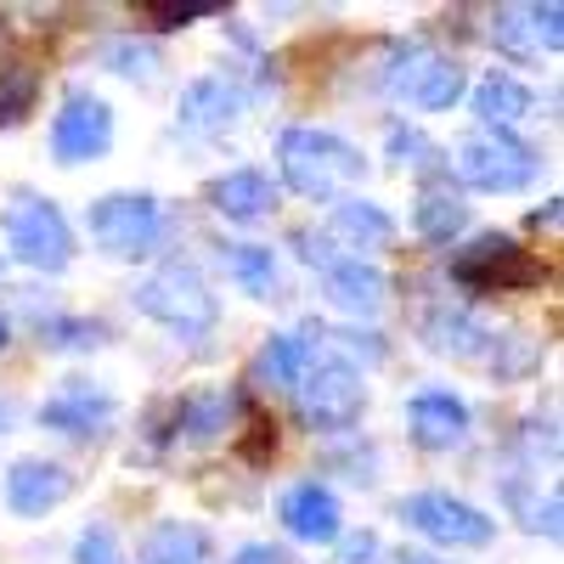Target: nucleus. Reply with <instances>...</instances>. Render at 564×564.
<instances>
[{"label":"nucleus","instance_id":"obj_1","mask_svg":"<svg viewBox=\"0 0 564 564\" xmlns=\"http://www.w3.org/2000/svg\"><path fill=\"white\" fill-rule=\"evenodd\" d=\"M276 164H282V181L311 204L350 198V186L367 175V159H361L356 141H345L339 130H322V124L282 130L276 135Z\"/></svg>","mask_w":564,"mask_h":564},{"label":"nucleus","instance_id":"obj_2","mask_svg":"<svg viewBox=\"0 0 564 564\" xmlns=\"http://www.w3.org/2000/svg\"><path fill=\"white\" fill-rule=\"evenodd\" d=\"M367 406V379L339 356V350H322L300 367V379H294V412L311 435H345L350 423L361 417Z\"/></svg>","mask_w":564,"mask_h":564},{"label":"nucleus","instance_id":"obj_3","mask_svg":"<svg viewBox=\"0 0 564 564\" xmlns=\"http://www.w3.org/2000/svg\"><path fill=\"white\" fill-rule=\"evenodd\" d=\"M130 300H135L141 316L164 322L170 334H181V339H198V334H209V327L220 322V300L209 294V282L198 276V265H186V260H170L153 276H141Z\"/></svg>","mask_w":564,"mask_h":564},{"label":"nucleus","instance_id":"obj_4","mask_svg":"<svg viewBox=\"0 0 564 564\" xmlns=\"http://www.w3.org/2000/svg\"><path fill=\"white\" fill-rule=\"evenodd\" d=\"M446 170L463 186H475V193H520V186L536 181L542 159L513 130H480V135L457 141V148L446 153Z\"/></svg>","mask_w":564,"mask_h":564},{"label":"nucleus","instance_id":"obj_5","mask_svg":"<svg viewBox=\"0 0 564 564\" xmlns=\"http://www.w3.org/2000/svg\"><path fill=\"white\" fill-rule=\"evenodd\" d=\"M452 282H463L468 294H525L547 282V265L513 243L508 231H480L468 249L452 254Z\"/></svg>","mask_w":564,"mask_h":564},{"label":"nucleus","instance_id":"obj_6","mask_svg":"<svg viewBox=\"0 0 564 564\" xmlns=\"http://www.w3.org/2000/svg\"><path fill=\"white\" fill-rule=\"evenodd\" d=\"M0 231H7V249L34 265V271H68L74 265V226L63 220V209L52 198H18L0 215Z\"/></svg>","mask_w":564,"mask_h":564},{"label":"nucleus","instance_id":"obj_7","mask_svg":"<svg viewBox=\"0 0 564 564\" xmlns=\"http://www.w3.org/2000/svg\"><path fill=\"white\" fill-rule=\"evenodd\" d=\"M90 238L113 260H141L164 238V209L153 193H108L90 204Z\"/></svg>","mask_w":564,"mask_h":564},{"label":"nucleus","instance_id":"obj_8","mask_svg":"<svg viewBox=\"0 0 564 564\" xmlns=\"http://www.w3.org/2000/svg\"><path fill=\"white\" fill-rule=\"evenodd\" d=\"M384 90H390V97H401V102H412V108H423V113H446L468 90V79H463L457 63H446L441 52H430L423 40H412V45H401L395 63L384 68Z\"/></svg>","mask_w":564,"mask_h":564},{"label":"nucleus","instance_id":"obj_9","mask_svg":"<svg viewBox=\"0 0 564 564\" xmlns=\"http://www.w3.org/2000/svg\"><path fill=\"white\" fill-rule=\"evenodd\" d=\"M401 520L417 531V536H430L441 547H491L497 542V520L486 508L475 502H463L452 491H417L401 502Z\"/></svg>","mask_w":564,"mask_h":564},{"label":"nucleus","instance_id":"obj_10","mask_svg":"<svg viewBox=\"0 0 564 564\" xmlns=\"http://www.w3.org/2000/svg\"><path fill=\"white\" fill-rule=\"evenodd\" d=\"M113 148V108L97 90H68L52 119V159L57 164H90Z\"/></svg>","mask_w":564,"mask_h":564},{"label":"nucleus","instance_id":"obj_11","mask_svg":"<svg viewBox=\"0 0 564 564\" xmlns=\"http://www.w3.org/2000/svg\"><path fill=\"white\" fill-rule=\"evenodd\" d=\"M406 423H412V441L423 452H457L468 441V430H475V412L452 390H417L406 401Z\"/></svg>","mask_w":564,"mask_h":564},{"label":"nucleus","instance_id":"obj_12","mask_svg":"<svg viewBox=\"0 0 564 564\" xmlns=\"http://www.w3.org/2000/svg\"><path fill=\"white\" fill-rule=\"evenodd\" d=\"M74 497V475L63 463H45V457H18L7 468V508L18 520H40Z\"/></svg>","mask_w":564,"mask_h":564},{"label":"nucleus","instance_id":"obj_13","mask_svg":"<svg viewBox=\"0 0 564 564\" xmlns=\"http://www.w3.org/2000/svg\"><path fill=\"white\" fill-rule=\"evenodd\" d=\"M113 412H119V401L108 390H97V384H85V379H68L52 401H40V423H45V430L74 435V441L102 435L113 423Z\"/></svg>","mask_w":564,"mask_h":564},{"label":"nucleus","instance_id":"obj_14","mask_svg":"<svg viewBox=\"0 0 564 564\" xmlns=\"http://www.w3.org/2000/svg\"><path fill=\"white\" fill-rule=\"evenodd\" d=\"M322 294H327V305L345 311V316H379L384 300H390V276L379 265L356 260V254H339L334 265L322 271Z\"/></svg>","mask_w":564,"mask_h":564},{"label":"nucleus","instance_id":"obj_15","mask_svg":"<svg viewBox=\"0 0 564 564\" xmlns=\"http://www.w3.org/2000/svg\"><path fill=\"white\" fill-rule=\"evenodd\" d=\"M243 108H249V90L238 79L231 74H204V79H193L181 90L175 119H181V130H226L231 119H243Z\"/></svg>","mask_w":564,"mask_h":564},{"label":"nucleus","instance_id":"obj_16","mask_svg":"<svg viewBox=\"0 0 564 564\" xmlns=\"http://www.w3.org/2000/svg\"><path fill=\"white\" fill-rule=\"evenodd\" d=\"M417 334H423V345H430L435 356H452V361H486V350H491V327L468 305H452V300L423 316Z\"/></svg>","mask_w":564,"mask_h":564},{"label":"nucleus","instance_id":"obj_17","mask_svg":"<svg viewBox=\"0 0 564 564\" xmlns=\"http://www.w3.org/2000/svg\"><path fill=\"white\" fill-rule=\"evenodd\" d=\"M322 339H327L322 322H305V334H271L254 356V384L260 390H294L300 367L322 350Z\"/></svg>","mask_w":564,"mask_h":564},{"label":"nucleus","instance_id":"obj_18","mask_svg":"<svg viewBox=\"0 0 564 564\" xmlns=\"http://www.w3.org/2000/svg\"><path fill=\"white\" fill-rule=\"evenodd\" d=\"M339 520H345V508H339V497L327 486L305 480L294 491H282V525H289V536H300V542H339Z\"/></svg>","mask_w":564,"mask_h":564},{"label":"nucleus","instance_id":"obj_19","mask_svg":"<svg viewBox=\"0 0 564 564\" xmlns=\"http://www.w3.org/2000/svg\"><path fill=\"white\" fill-rule=\"evenodd\" d=\"M238 406H243L238 390H220V384L193 390V395H181V401H175V430L193 441V446H209V441H220V435L231 430Z\"/></svg>","mask_w":564,"mask_h":564},{"label":"nucleus","instance_id":"obj_20","mask_svg":"<svg viewBox=\"0 0 564 564\" xmlns=\"http://www.w3.org/2000/svg\"><path fill=\"white\" fill-rule=\"evenodd\" d=\"M209 209L226 220H260L276 209V181L265 170H226L220 181H209Z\"/></svg>","mask_w":564,"mask_h":564},{"label":"nucleus","instance_id":"obj_21","mask_svg":"<svg viewBox=\"0 0 564 564\" xmlns=\"http://www.w3.org/2000/svg\"><path fill=\"white\" fill-rule=\"evenodd\" d=\"M468 102H475V119H480L486 130H513L520 119L536 113V90H531L525 79H513V74H486Z\"/></svg>","mask_w":564,"mask_h":564},{"label":"nucleus","instance_id":"obj_22","mask_svg":"<svg viewBox=\"0 0 564 564\" xmlns=\"http://www.w3.org/2000/svg\"><path fill=\"white\" fill-rule=\"evenodd\" d=\"M141 564H215V542L204 525H186V520H159L135 547Z\"/></svg>","mask_w":564,"mask_h":564},{"label":"nucleus","instance_id":"obj_23","mask_svg":"<svg viewBox=\"0 0 564 564\" xmlns=\"http://www.w3.org/2000/svg\"><path fill=\"white\" fill-rule=\"evenodd\" d=\"M327 238H345L356 249H384L395 238V220L379 204H367V198H339L334 220H327Z\"/></svg>","mask_w":564,"mask_h":564},{"label":"nucleus","instance_id":"obj_24","mask_svg":"<svg viewBox=\"0 0 564 564\" xmlns=\"http://www.w3.org/2000/svg\"><path fill=\"white\" fill-rule=\"evenodd\" d=\"M468 226V204L452 193V186H423L417 209H412V231L423 243H452L457 231Z\"/></svg>","mask_w":564,"mask_h":564},{"label":"nucleus","instance_id":"obj_25","mask_svg":"<svg viewBox=\"0 0 564 564\" xmlns=\"http://www.w3.org/2000/svg\"><path fill=\"white\" fill-rule=\"evenodd\" d=\"M226 276L254 300H276V260L265 243H226Z\"/></svg>","mask_w":564,"mask_h":564},{"label":"nucleus","instance_id":"obj_26","mask_svg":"<svg viewBox=\"0 0 564 564\" xmlns=\"http://www.w3.org/2000/svg\"><path fill=\"white\" fill-rule=\"evenodd\" d=\"M40 68L34 63H0V130H18L34 113Z\"/></svg>","mask_w":564,"mask_h":564},{"label":"nucleus","instance_id":"obj_27","mask_svg":"<svg viewBox=\"0 0 564 564\" xmlns=\"http://www.w3.org/2000/svg\"><path fill=\"white\" fill-rule=\"evenodd\" d=\"M536 361H542V345L531 334H520V327H513V334H491L486 367L497 372V379H531Z\"/></svg>","mask_w":564,"mask_h":564},{"label":"nucleus","instance_id":"obj_28","mask_svg":"<svg viewBox=\"0 0 564 564\" xmlns=\"http://www.w3.org/2000/svg\"><path fill=\"white\" fill-rule=\"evenodd\" d=\"M40 345L63 350V356H79V350L108 345V327L90 322V316H52V322H40Z\"/></svg>","mask_w":564,"mask_h":564},{"label":"nucleus","instance_id":"obj_29","mask_svg":"<svg viewBox=\"0 0 564 564\" xmlns=\"http://www.w3.org/2000/svg\"><path fill=\"white\" fill-rule=\"evenodd\" d=\"M384 153H390L401 170H446V153H441L417 124H401V119L384 130Z\"/></svg>","mask_w":564,"mask_h":564},{"label":"nucleus","instance_id":"obj_30","mask_svg":"<svg viewBox=\"0 0 564 564\" xmlns=\"http://www.w3.org/2000/svg\"><path fill=\"white\" fill-rule=\"evenodd\" d=\"M102 68H113V74H124V79H153L159 74V45H148V40H102Z\"/></svg>","mask_w":564,"mask_h":564},{"label":"nucleus","instance_id":"obj_31","mask_svg":"<svg viewBox=\"0 0 564 564\" xmlns=\"http://www.w3.org/2000/svg\"><path fill=\"white\" fill-rule=\"evenodd\" d=\"M491 40L502 45L508 57H536V34H531L525 7H497L491 12Z\"/></svg>","mask_w":564,"mask_h":564},{"label":"nucleus","instance_id":"obj_32","mask_svg":"<svg viewBox=\"0 0 564 564\" xmlns=\"http://www.w3.org/2000/svg\"><path fill=\"white\" fill-rule=\"evenodd\" d=\"M215 12H226V7H215V0H148V7H141V18L153 29H186V23L215 18Z\"/></svg>","mask_w":564,"mask_h":564},{"label":"nucleus","instance_id":"obj_33","mask_svg":"<svg viewBox=\"0 0 564 564\" xmlns=\"http://www.w3.org/2000/svg\"><path fill=\"white\" fill-rule=\"evenodd\" d=\"M74 564H124L119 536H113L108 525H85L79 542H74Z\"/></svg>","mask_w":564,"mask_h":564},{"label":"nucleus","instance_id":"obj_34","mask_svg":"<svg viewBox=\"0 0 564 564\" xmlns=\"http://www.w3.org/2000/svg\"><path fill=\"white\" fill-rule=\"evenodd\" d=\"M238 457H243V463H254V468L276 457V423H271L265 412H254V417L243 423V441H238Z\"/></svg>","mask_w":564,"mask_h":564},{"label":"nucleus","instance_id":"obj_35","mask_svg":"<svg viewBox=\"0 0 564 564\" xmlns=\"http://www.w3.org/2000/svg\"><path fill=\"white\" fill-rule=\"evenodd\" d=\"M327 564H384V536L379 531H350L334 542V558Z\"/></svg>","mask_w":564,"mask_h":564},{"label":"nucleus","instance_id":"obj_36","mask_svg":"<svg viewBox=\"0 0 564 564\" xmlns=\"http://www.w3.org/2000/svg\"><path fill=\"white\" fill-rule=\"evenodd\" d=\"M525 18H531V34H536V52H542V45L558 52V45H564V7H558V0H547V7L536 0V7H525Z\"/></svg>","mask_w":564,"mask_h":564},{"label":"nucleus","instance_id":"obj_37","mask_svg":"<svg viewBox=\"0 0 564 564\" xmlns=\"http://www.w3.org/2000/svg\"><path fill=\"white\" fill-rule=\"evenodd\" d=\"M294 249H300V260L305 265H316V271H327L339 254H334V238L327 231H294Z\"/></svg>","mask_w":564,"mask_h":564},{"label":"nucleus","instance_id":"obj_38","mask_svg":"<svg viewBox=\"0 0 564 564\" xmlns=\"http://www.w3.org/2000/svg\"><path fill=\"white\" fill-rule=\"evenodd\" d=\"M231 564H294V553L276 547V542H243L238 553H231Z\"/></svg>","mask_w":564,"mask_h":564},{"label":"nucleus","instance_id":"obj_39","mask_svg":"<svg viewBox=\"0 0 564 564\" xmlns=\"http://www.w3.org/2000/svg\"><path fill=\"white\" fill-rule=\"evenodd\" d=\"M553 220H558V198H553L547 209H536V215H531V226H553Z\"/></svg>","mask_w":564,"mask_h":564},{"label":"nucleus","instance_id":"obj_40","mask_svg":"<svg viewBox=\"0 0 564 564\" xmlns=\"http://www.w3.org/2000/svg\"><path fill=\"white\" fill-rule=\"evenodd\" d=\"M395 564H441V558H430V553H401Z\"/></svg>","mask_w":564,"mask_h":564},{"label":"nucleus","instance_id":"obj_41","mask_svg":"<svg viewBox=\"0 0 564 564\" xmlns=\"http://www.w3.org/2000/svg\"><path fill=\"white\" fill-rule=\"evenodd\" d=\"M7 345H12V322H7V316H0V350H7Z\"/></svg>","mask_w":564,"mask_h":564},{"label":"nucleus","instance_id":"obj_42","mask_svg":"<svg viewBox=\"0 0 564 564\" xmlns=\"http://www.w3.org/2000/svg\"><path fill=\"white\" fill-rule=\"evenodd\" d=\"M7 423H12V406H7V401H0V435H7Z\"/></svg>","mask_w":564,"mask_h":564}]
</instances>
